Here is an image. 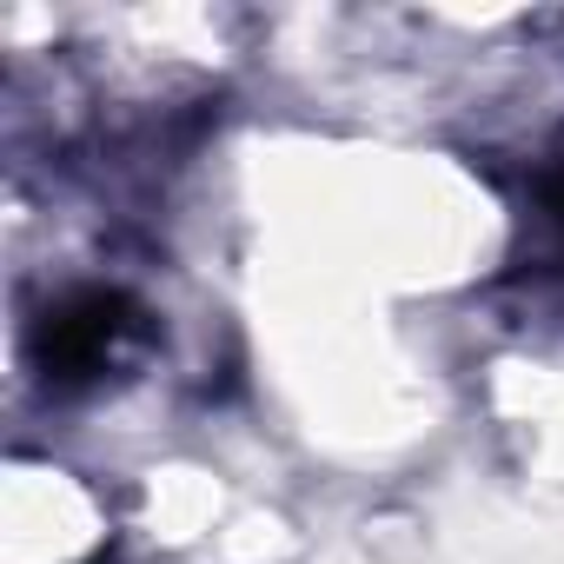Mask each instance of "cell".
Segmentation results:
<instances>
[{
  "label": "cell",
  "mask_w": 564,
  "mask_h": 564,
  "mask_svg": "<svg viewBox=\"0 0 564 564\" xmlns=\"http://www.w3.org/2000/svg\"><path fill=\"white\" fill-rule=\"evenodd\" d=\"M133 333V300L127 293H107V286H87V293H67L41 313L34 326V359L47 379L74 386V379H94L113 346Z\"/></svg>",
  "instance_id": "1"
},
{
  "label": "cell",
  "mask_w": 564,
  "mask_h": 564,
  "mask_svg": "<svg viewBox=\"0 0 564 564\" xmlns=\"http://www.w3.org/2000/svg\"><path fill=\"white\" fill-rule=\"evenodd\" d=\"M544 206H551V219L564 226V173H551V180H544Z\"/></svg>",
  "instance_id": "2"
}]
</instances>
